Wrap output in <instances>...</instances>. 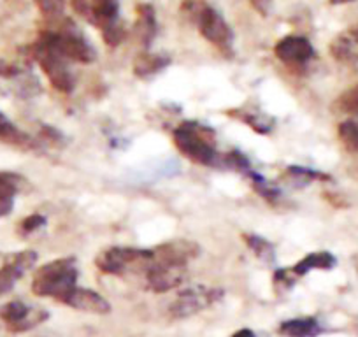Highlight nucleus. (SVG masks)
<instances>
[{
    "label": "nucleus",
    "instance_id": "nucleus-1",
    "mask_svg": "<svg viewBox=\"0 0 358 337\" xmlns=\"http://www.w3.org/2000/svg\"><path fill=\"white\" fill-rule=\"evenodd\" d=\"M174 146L190 162L204 167H222V157L216 150V134L197 122H185L172 134Z\"/></svg>",
    "mask_w": 358,
    "mask_h": 337
},
{
    "label": "nucleus",
    "instance_id": "nucleus-2",
    "mask_svg": "<svg viewBox=\"0 0 358 337\" xmlns=\"http://www.w3.org/2000/svg\"><path fill=\"white\" fill-rule=\"evenodd\" d=\"M78 264L72 257L51 260L36 271L32 280V292L39 297H50L58 302L78 287Z\"/></svg>",
    "mask_w": 358,
    "mask_h": 337
},
{
    "label": "nucleus",
    "instance_id": "nucleus-3",
    "mask_svg": "<svg viewBox=\"0 0 358 337\" xmlns=\"http://www.w3.org/2000/svg\"><path fill=\"white\" fill-rule=\"evenodd\" d=\"M34 57H36L37 64L41 65L46 78L53 85V88H57L62 94H71L74 90L76 78L71 69V60H67L60 53L50 30L41 34L37 43L34 44Z\"/></svg>",
    "mask_w": 358,
    "mask_h": 337
},
{
    "label": "nucleus",
    "instance_id": "nucleus-4",
    "mask_svg": "<svg viewBox=\"0 0 358 337\" xmlns=\"http://www.w3.org/2000/svg\"><path fill=\"white\" fill-rule=\"evenodd\" d=\"M153 264V250L130 246H113L101 251L95 259L99 271L111 276H125L134 273H146Z\"/></svg>",
    "mask_w": 358,
    "mask_h": 337
},
{
    "label": "nucleus",
    "instance_id": "nucleus-5",
    "mask_svg": "<svg viewBox=\"0 0 358 337\" xmlns=\"http://www.w3.org/2000/svg\"><path fill=\"white\" fill-rule=\"evenodd\" d=\"M187 6H190V11H187L188 16H192V20L197 23L202 37L215 48H218L222 53L232 55L234 34L223 16L209 6L197 4L194 0L187 2Z\"/></svg>",
    "mask_w": 358,
    "mask_h": 337
},
{
    "label": "nucleus",
    "instance_id": "nucleus-6",
    "mask_svg": "<svg viewBox=\"0 0 358 337\" xmlns=\"http://www.w3.org/2000/svg\"><path fill=\"white\" fill-rule=\"evenodd\" d=\"M223 299V290L222 288H213V287H204V285H195V287L187 288L181 294H178V297L172 301V304L169 306V315L172 320H185L190 318V316L199 315V313L206 311L211 306H215L216 302H220Z\"/></svg>",
    "mask_w": 358,
    "mask_h": 337
},
{
    "label": "nucleus",
    "instance_id": "nucleus-7",
    "mask_svg": "<svg viewBox=\"0 0 358 337\" xmlns=\"http://www.w3.org/2000/svg\"><path fill=\"white\" fill-rule=\"evenodd\" d=\"M55 44L67 60L79 64H92L97 58V51L85 39L78 27L72 22H65L60 30H50Z\"/></svg>",
    "mask_w": 358,
    "mask_h": 337
},
{
    "label": "nucleus",
    "instance_id": "nucleus-8",
    "mask_svg": "<svg viewBox=\"0 0 358 337\" xmlns=\"http://www.w3.org/2000/svg\"><path fill=\"white\" fill-rule=\"evenodd\" d=\"M50 318V313L43 308H34L22 301H11L0 308V320L13 334H23L36 329Z\"/></svg>",
    "mask_w": 358,
    "mask_h": 337
},
{
    "label": "nucleus",
    "instance_id": "nucleus-9",
    "mask_svg": "<svg viewBox=\"0 0 358 337\" xmlns=\"http://www.w3.org/2000/svg\"><path fill=\"white\" fill-rule=\"evenodd\" d=\"M144 278H146L148 290L155 292V294H165V292L181 287L187 281L188 266L153 260L150 269L144 273Z\"/></svg>",
    "mask_w": 358,
    "mask_h": 337
},
{
    "label": "nucleus",
    "instance_id": "nucleus-10",
    "mask_svg": "<svg viewBox=\"0 0 358 337\" xmlns=\"http://www.w3.org/2000/svg\"><path fill=\"white\" fill-rule=\"evenodd\" d=\"M37 253L32 250L16 251L0 267V297L11 292L20 280L36 266Z\"/></svg>",
    "mask_w": 358,
    "mask_h": 337
},
{
    "label": "nucleus",
    "instance_id": "nucleus-11",
    "mask_svg": "<svg viewBox=\"0 0 358 337\" xmlns=\"http://www.w3.org/2000/svg\"><path fill=\"white\" fill-rule=\"evenodd\" d=\"M274 55L290 69H302L315 58V48L306 37L287 36L278 41L274 46Z\"/></svg>",
    "mask_w": 358,
    "mask_h": 337
},
{
    "label": "nucleus",
    "instance_id": "nucleus-12",
    "mask_svg": "<svg viewBox=\"0 0 358 337\" xmlns=\"http://www.w3.org/2000/svg\"><path fill=\"white\" fill-rule=\"evenodd\" d=\"M201 253V248L197 243L188 239H176L169 243L158 244L153 248V260L157 262H169V264H181L188 266L192 260H195Z\"/></svg>",
    "mask_w": 358,
    "mask_h": 337
},
{
    "label": "nucleus",
    "instance_id": "nucleus-13",
    "mask_svg": "<svg viewBox=\"0 0 358 337\" xmlns=\"http://www.w3.org/2000/svg\"><path fill=\"white\" fill-rule=\"evenodd\" d=\"M62 304L78 309V311L92 313V315H109V313H111V304H109L101 294L90 290V288L76 287L74 290L64 299Z\"/></svg>",
    "mask_w": 358,
    "mask_h": 337
},
{
    "label": "nucleus",
    "instance_id": "nucleus-14",
    "mask_svg": "<svg viewBox=\"0 0 358 337\" xmlns=\"http://www.w3.org/2000/svg\"><path fill=\"white\" fill-rule=\"evenodd\" d=\"M330 55L339 64L358 67V25L341 32L330 44Z\"/></svg>",
    "mask_w": 358,
    "mask_h": 337
},
{
    "label": "nucleus",
    "instance_id": "nucleus-15",
    "mask_svg": "<svg viewBox=\"0 0 358 337\" xmlns=\"http://www.w3.org/2000/svg\"><path fill=\"white\" fill-rule=\"evenodd\" d=\"M229 115L237 118L239 122H243L250 129H253L257 134H262V136L271 134L274 130V127H276V118L267 115L265 111H262L257 106H244V108L229 111Z\"/></svg>",
    "mask_w": 358,
    "mask_h": 337
},
{
    "label": "nucleus",
    "instance_id": "nucleus-16",
    "mask_svg": "<svg viewBox=\"0 0 358 337\" xmlns=\"http://www.w3.org/2000/svg\"><path fill=\"white\" fill-rule=\"evenodd\" d=\"M120 0H90L88 18L101 27V30L111 29L118 25Z\"/></svg>",
    "mask_w": 358,
    "mask_h": 337
},
{
    "label": "nucleus",
    "instance_id": "nucleus-17",
    "mask_svg": "<svg viewBox=\"0 0 358 337\" xmlns=\"http://www.w3.org/2000/svg\"><path fill=\"white\" fill-rule=\"evenodd\" d=\"M336 264L337 259L330 253V251H315V253H309L304 259L299 260V262L292 267V271H294L295 276L301 278L309 274L311 271H330L336 267Z\"/></svg>",
    "mask_w": 358,
    "mask_h": 337
},
{
    "label": "nucleus",
    "instance_id": "nucleus-18",
    "mask_svg": "<svg viewBox=\"0 0 358 337\" xmlns=\"http://www.w3.org/2000/svg\"><path fill=\"white\" fill-rule=\"evenodd\" d=\"M278 332L283 337H316L322 334V327H320L318 320L311 318H294L287 320L280 325Z\"/></svg>",
    "mask_w": 358,
    "mask_h": 337
},
{
    "label": "nucleus",
    "instance_id": "nucleus-19",
    "mask_svg": "<svg viewBox=\"0 0 358 337\" xmlns=\"http://www.w3.org/2000/svg\"><path fill=\"white\" fill-rule=\"evenodd\" d=\"M0 141L13 144L16 148H22V150H32V148H36V143H34L32 137L27 136L23 130H20L2 111H0Z\"/></svg>",
    "mask_w": 358,
    "mask_h": 337
},
{
    "label": "nucleus",
    "instance_id": "nucleus-20",
    "mask_svg": "<svg viewBox=\"0 0 358 337\" xmlns=\"http://www.w3.org/2000/svg\"><path fill=\"white\" fill-rule=\"evenodd\" d=\"M157 34V20L151 6L143 4L137 8V22H136V36L144 46H150Z\"/></svg>",
    "mask_w": 358,
    "mask_h": 337
},
{
    "label": "nucleus",
    "instance_id": "nucleus-21",
    "mask_svg": "<svg viewBox=\"0 0 358 337\" xmlns=\"http://www.w3.org/2000/svg\"><path fill=\"white\" fill-rule=\"evenodd\" d=\"M20 192L18 178L15 174L0 173V218L8 216L15 208L16 194Z\"/></svg>",
    "mask_w": 358,
    "mask_h": 337
},
{
    "label": "nucleus",
    "instance_id": "nucleus-22",
    "mask_svg": "<svg viewBox=\"0 0 358 337\" xmlns=\"http://www.w3.org/2000/svg\"><path fill=\"white\" fill-rule=\"evenodd\" d=\"M167 65L169 58L162 57V55L143 53L136 58V62H134V74L141 79H146L158 74V72H162Z\"/></svg>",
    "mask_w": 358,
    "mask_h": 337
},
{
    "label": "nucleus",
    "instance_id": "nucleus-23",
    "mask_svg": "<svg viewBox=\"0 0 358 337\" xmlns=\"http://www.w3.org/2000/svg\"><path fill=\"white\" fill-rule=\"evenodd\" d=\"M243 241L253 251L258 260H262L264 264H274V260H276V248H274L273 243H268L265 237L257 236V234H243Z\"/></svg>",
    "mask_w": 358,
    "mask_h": 337
},
{
    "label": "nucleus",
    "instance_id": "nucleus-24",
    "mask_svg": "<svg viewBox=\"0 0 358 337\" xmlns=\"http://www.w3.org/2000/svg\"><path fill=\"white\" fill-rule=\"evenodd\" d=\"M246 176L250 178L251 185H253V188H255V192H257V194L260 195L262 199H265V201L271 202V204H278V202H280V199H281L280 188L274 187L273 183H268V181L265 180L264 176H260L258 173H255L253 168H251Z\"/></svg>",
    "mask_w": 358,
    "mask_h": 337
},
{
    "label": "nucleus",
    "instance_id": "nucleus-25",
    "mask_svg": "<svg viewBox=\"0 0 358 337\" xmlns=\"http://www.w3.org/2000/svg\"><path fill=\"white\" fill-rule=\"evenodd\" d=\"M341 143L351 153H358V116L346 120L337 129Z\"/></svg>",
    "mask_w": 358,
    "mask_h": 337
},
{
    "label": "nucleus",
    "instance_id": "nucleus-26",
    "mask_svg": "<svg viewBox=\"0 0 358 337\" xmlns=\"http://www.w3.org/2000/svg\"><path fill=\"white\" fill-rule=\"evenodd\" d=\"M285 176L292 178L294 181L301 183V187L313 183V181H329L330 180L329 174H323V173H320V171H315V168H309V167H297V165H290V167L287 168Z\"/></svg>",
    "mask_w": 358,
    "mask_h": 337
},
{
    "label": "nucleus",
    "instance_id": "nucleus-27",
    "mask_svg": "<svg viewBox=\"0 0 358 337\" xmlns=\"http://www.w3.org/2000/svg\"><path fill=\"white\" fill-rule=\"evenodd\" d=\"M334 109L339 113H344V115L358 116V85H355L353 88H350L343 95H339V99L334 104Z\"/></svg>",
    "mask_w": 358,
    "mask_h": 337
},
{
    "label": "nucleus",
    "instance_id": "nucleus-28",
    "mask_svg": "<svg viewBox=\"0 0 358 337\" xmlns=\"http://www.w3.org/2000/svg\"><path fill=\"white\" fill-rule=\"evenodd\" d=\"M273 283L276 294H288L295 287V283H297V276L294 274L292 267H281V269L274 273Z\"/></svg>",
    "mask_w": 358,
    "mask_h": 337
},
{
    "label": "nucleus",
    "instance_id": "nucleus-29",
    "mask_svg": "<svg viewBox=\"0 0 358 337\" xmlns=\"http://www.w3.org/2000/svg\"><path fill=\"white\" fill-rule=\"evenodd\" d=\"M222 167L232 168V171H237V173H243V174H248L251 171L250 160H248L246 155H243L241 151H230V153H223Z\"/></svg>",
    "mask_w": 358,
    "mask_h": 337
},
{
    "label": "nucleus",
    "instance_id": "nucleus-30",
    "mask_svg": "<svg viewBox=\"0 0 358 337\" xmlns=\"http://www.w3.org/2000/svg\"><path fill=\"white\" fill-rule=\"evenodd\" d=\"M34 2L46 20L57 22L64 15V0H34Z\"/></svg>",
    "mask_w": 358,
    "mask_h": 337
},
{
    "label": "nucleus",
    "instance_id": "nucleus-31",
    "mask_svg": "<svg viewBox=\"0 0 358 337\" xmlns=\"http://www.w3.org/2000/svg\"><path fill=\"white\" fill-rule=\"evenodd\" d=\"M44 227H46V218H44L43 215H39V213H34V215L27 216V218H23L22 222H20L18 232L20 236L27 237L36 234L37 230L44 229Z\"/></svg>",
    "mask_w": 358,
    "mask_h": 337
},
{
    "label": "nucleus",
    "instance_id": "nucleus-32",
    "mask_svg": "<svg viewBox=\"0 0 358 337\" xmlns=\"http://www.w3.org/2000/svg\"><path fill=\"white\" fill-rule=\"evenodd\" d=\"M250 2L258 13H262V15H267L268 9H271V0H250Z\"/></svg>",
    "mask_w": 358,
    "mask_h": 337
},
{
    "label": "nucleus",
    "instance_id": "nucleus-33",
    "mask_svg": "<svg viewBox=\"0 0 358 337\" xmlns=\"http://www.w3.org/2000/svg\"><path fill=\"white\" fill-rule=\"evenodd\" d=\"M232 337H257V336H255L253 330H250V329H241V330H237V332L234 334Z\"/></svg>",
    "mask_w": 358,
    "mask_h": 337
},
{
    "label": "nucleus",
    "instance_id": "nucleus-34",
    "mask_svg": "<svg viewBox=\"0 0 358 337\" xmlns=\"http://www.w3.org/2000/svg\"><path fill=\"white\" fill-rule=\"evenodd\" d=\"M332 4H346V2H353V0H330Z\"/></svg>",
    "mask_w": 358,
    "mask_h": 337
}]
</instances>
